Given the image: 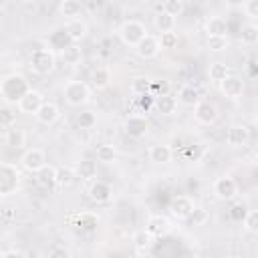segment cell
Returning <instances> with one entry per match:
<instances>
[{"instance_id": "obj_1", "label": "cell", "mask_w": 258, "mask_h": 258, "mask_svg": "<svg viewBox=\"0 0 258 258\" xmlns=\"http://www.w3.org/2000/svg\"><path fill=\"white\" fill-rule=\"evenodd\" d=\"M30 89L28 81L18 75V73H12V75H6L2 81H0V97L6 101V103H18L20 97Z\"/></svg>"}, {"instance_id": "obj_2", "label": "cell", "mask_w": 258, "mask_h": 258, "mask_svg": "<svg viewBox=\"0 0 258 258\" xmlns=\"http://www.w3.org/2000/svg\"><path fill=\"white\" fill-rule=\"evenodd\" d=\"M62 95L71 107H81L91 101V89L85 81H67L62 87Z\"/></svg>"}, {"instance_id": "obj_3", "label": "cell", "mask_w": 258, "mask_h": 258, "mask_svg": "<svg viewBox=\"0 0 258 258\" xmlns=\"http://www.w3.org/2000/svg\"><path fill=\"white\" fill-rule=\"evenodd\" d=\"M28 67L36 75H48L56 67V56H54V52L50 48H34L30 52Z\"/></svg>"}, {"instance_id": "obj_4", "label": "cell", "mask_w": 258, "mask_h": 258, "mask_svg": "<svg viewBox=\"0 0 258 258\" xmlns=\"http://www.w3.org/2000/svg\"><path fill=\"white\" fill-rule=\"evenodd\" d=\"M147 34V28L143 22L139 20H125L121 26H119V38L125 46H135L143 36Z\"/></svg>"}, {"instance_id": "obj_5", "label": "cell", "mask_w": 258, "mask_h": 258, "mask_svg": "<svg viewBox=\"0 0 258 258\" xmlns=\"http://www.w3.org/2000/svg\"><path fill=\"white\" fill-rule=\"evenodd\" d=\"M20 183V171L12 163H0V196H10Z\"/></svg>"}, {"instance_id": "obj_6", "label": "cell", "mask_w": 258, "mask_h": 258, "mask_svg": "<svg viewBox=\"0 0 258 258\" xmlns=\"http://www.w3.org/2000/svg\"><path fill=\"white\" fill-rule=\"evenodd\" d=\"M214 196L218 200H224V202H230L238 196V181L232 177V175H220L214 179Z\"/></svg>"}, {"instance_id": "obj_7", "label": "cell", "mask_w": 258, "mask_h": 258, "mask_svg": "<svg viewBox=\"0 0 258 258\" xmlns=\"http://www.w3.org/2000/svg\"><path fill=\"white\" fill-rule=\"evenodd\" d=\"M194 117H196V121L202 123V125H214V123L218 121L220 113H218L216 103H212V101H202V99H200V101L194 105Z\"/></svg>"}, {"instance_id": "obj_8", "label": "cell", "mask_w": 258, "mask_h": 258, "mask_svg": "<svg viewBox=\"0 0 258 258\" xmlns=\"http://www.w3.org/2000/svg\"><path fill=\"white\" fill-rule=\"evenodd\" d=\"M123 129H125V133H127L129 137L139 139V137L147 135V131H149V121H147V117L141 115V113H131V115L125 119Z\"/></svg>"}, {"instance_id": "obj_9", "label": "cell", "mask_w": 258, "mask_h": 258, "mask_svg": "<svg viewBox=\"0 0 258 258\" xmlns=\"http://www.w3.org/2000/svg\"><path fill=\"white\" fill-rule=\"evenodd\" d=\"M44 163H46V155H44V151H42L40 147H30V149H26V151L22 153V157H20V165H22L28 173H36Z\"/></svg>"}, {"instance_id": "obj_10", "label": "cell", "mask_w": 258, "mask_h": 258, "mask_svg": "<svg viewBox=\"0 0 258 258\" xmlns=\"http://www.w3.org/2000/svg\"><path fill=\"white\" fill-rule=\"evenodd\" d=\"M135 52H137V56L139 58H155L157 54H159V50H161V46H159V40H157V36H153V34H145L135 46Z\"/></svg>"}, {"instance_id": "obj_11", "label": "cell", "mask_w": 258, "mask_h": 258, "mask_svg": "<svg viewBox=\"0 0 258 258\" xmlns=\"http://www.w3.org/2000/svg\"><path fill=\"white\" fill-rule=\"evenodd\" d=\"M42 101H44V97H42L40 91L28 89V91L20 97V101H18V111L24 113V115H34L36 109L42 105Z\"/></svg>"}, {"instance_id": "obj_12", "label": "cell", "mask_w": 258, "mask_h": 258, "mask_svg": "<svg viewBox=\"0 0 258 258\" xmlns=\"http://www.w3.org/2000/svg\"><path fill=\"white\" fill-rule=\"evenodd\" d=\"M58 117H60V109L54 101H42V105L34 113V119L40 125H54L58 121Z\"/></svg>"}, {"instance_id": "obj_13", "label": "cell", "mask_w": 258, "mask_h": 258, "mask_svg": "<svg viewBox=\"0 0 258 258\" xmlns=\"http://www.w3.org/2000/svg\"><path fill=\"white\" fill-rule=\"evenodd\" d=\"M196 210V204L189 196H177L171 200L169 204V212L177 218V220H187L191 216V212Z\"/></svg>"}, {"instance_id": "obj_14", "label": "cell", "mask_w": 258, "mask_h": 258, "mask_svg": "<svg viewBox=\"0 0 258 258\" xmlns=\"http://www.w3.org/2000/svg\"><path fill=\"white\" fill-rule=\"evenodd\" d=\"M218 85H220L222 95L228 97V99H240L242 93H244V81H242V77H238V75H228V77H226L222 83H218Z\"/></svg>"}, {"instance_id": "obj_15", "label": "cell", "mask_w": 258, "mask_h": 258, "mask_svg": "<svg viewBox=\"0 0 258 258\" xmlns=\"http://www.w3.org/2000/svg\"><path fill=\"white\" fill-rule=\"evenodd\" d=\"M248 141H250V131L242 123L232 125L228 129V133H226V143L230 147H244V145H248Z\"/></svg>"}, {"instance_id": "obj_16", "label": "cell", "mask_w": 258, "mask_h": 258, "mask_svg": "<svg viewBox=\"0 0 258 258\" xmlns=\"http://www.w3.org/2000/svg\"><path fill=\"white\" fill-rule=\"evenodd\" d=\"M64 32L69 34V38L73 40V42H77V40H83L85 36H87V32H89V24H87V20L85 18H71V20H67L64 22Z\"/></svg>"}, {"instance_id": "obj_17", "label": "cell", "mask_w": 258, "mask_h": 258, "mask_svg": "<svg viewBox=\"0 0 258 258\" xmlns=\"http://www.w3.org/2000/svg\"><path fill=\"white\" fill-rule=\"evenodd\" d=\"M145 230H147L153 238H163V236L171 230V224H169V220H167L165 216H161V214H153V216H149Z\"/></svg>"}, {"instance_id": "obj_18", "label": "cell", "mask_w": 258, "mask_h": 258, "mask_svg": "<svg viewBox=\"0 0 258 258\" xmlns=\"http://www.w3.org/2000/svg\"><path fill=\"white\" fill-rule=\"evenodd\" d=\"M111 196H113V187H111L107 181L97 179V181H93V183L89 185V198H91L95 204H105V202L111 200Z\"/></svg>"}, {"instance_id": "obj_19", "label": "cell", "mask_w": 258, "mask_h": 258, "mask_svg": "<svg viewBox=\"0 0 258 258\" xmlns=\"http://www.w3.org/2000/svg\"><path fill=\"white\" fill-rule=\"evenodd\" d=\"M171 155H173V151H171V147L165 145V143H157V145H151V147L147 149V157H149V161L159 163V165L169 163V161H171Z\"/></svg>"}, {"instance_id": "obj_20", "label": "cell", "mask_w": 258, "mask_h": 258, "mask_svg": "<svg viewBox=\"0 0 258 258\" xmlns=\"http://www.w3.org/2000/svg\"><path fill=\"white\" fill-rule=\"evenodd\" d=\"M153 107L157 109L159 115H173L177 111V99L171 97L169 93L153 97Z\"/></svg>"}, {"instance_id": "obj_21", "label": "cell", "mask_w": 258, "mask_h": 258, "mask_svg": "<svg viewBox=\"0 0 258 258\" xmlns=\"http://www.w3.org/2000/svg\"><path fill=\"white\" fill-rule=\"evenodd\" d=\"M208 36H228V20L224 16H210L206 20Z\"/></svg>"}, {"instance_id": "obj_22", "label": "cell", "mask_w": 258, "mask_h": 258, "mask_svg": "<svg viewBox=\"0 0 258 258\" xmlns=\"http://www.w3.org/2000/svg\"><path fill=\"white\" fill-rule=\"evenodd\" d=\"M177 105H183V107H194L198 101H200V91L191 85H183L179 91H177Z\"/></svg>"}, {"instance_id": "obj_23", "label": "cell", "mask_w": 258, "mask_h": 258, "mask_svg": "<svg viewBox=\"0 0 258 258\" xmlns=\"http://www.w3.org/2000/svg\"><path fill=\"white\" fill-rule=\"evenodd\" d=\"M228 75H232V69L226 64V62H222V60H214V62H210V67H208V77H210V81L212 83H222Z\"/></svg>"}, {"instance_id": "obj_24", "label": "cell", "mask_w": 258, "mask_h": 258, "mask_svg": "<svg viewBox=\"0 0 258 258\" xmlns=\"http://www.w3.org/2000/svg\"><path fill=\"white\" fill-rule=\"evenodd\" d=\"M54 179H56L58 187H71L75 183V179H77V171L71 165H58L56 173H54Z\"/></svg>"}, {"instance_id": "obj_25", "label": "cell", "mask_w": 258, "mask_h": 258, "mask_svg": "<svg viewBox=\"0 0 258 258\" xmlns=\"http://www.w3.org/2000/svg\"><path fill=\"white\" fill-rule=\"evenodd\" d=\"M131 242H133V246L137 248L139 254H145V252H149V248L153 246V236H151L147 230H137V232H133Z\"/></svg>"}, {"instance_id": "obj_26", "label": "cell", "mask_w": 258, "mask_h": 258, "mask_svg": "<svg viewBox=\"0 0 258 258\" xmlns=\"http://www.w3.org/2000/svg\"><path fill=\"white\" fill-rule=\"evenodd\" d=\"M54 173H56V167L50 165V163H44V165L36 171V181H38L42 187H54V185H56Z\"/></svg>"}, {"instance_id": "obj_27", "label": "cell", "mask_w": 258, "mask_h": 258, "mask_svg": "<svg viewBox=\"0 0 258 258\" xmlns=\"http://www.w3.org/2000/svg\"><path fill=\"white\" fill-rule=\"evenodd\" d=\"M153 26L157 32H169L175 30V16L167 14V12H157L153 16Z\"/></svg>"}, {"instance_id": "obj_28", "label": "cell", "mask_w": 258, "mask_h": 258, "mask_svg": "<svg viewBox=\"0 0 258 258\" xmlns=\"http://www.w3.org/2000/svg\"><path fill=\"white\" fill-rule=\"evenodd\" d=\"M6 145L8 147H14V149H22L26 145V133L18 127H8L6 131Z\"/></svg>"}, {"instance_id": "obj_29", "label": "cell", "mask_w": 258, "mask_h": 258, "mask_svg": "<svg viewBox=\"0 0 258 258\" xmlns=\"http://www.w3.org/2000/svg\"><path fill=\"white\" fill-rule=\"evenodd\" d=\"M75 171H77V177H83V179H93V177L97 175V161H93V159L85 157V159H81V161L77 163Z\"/></svg>"}, {"instance_id": "obj_30", "label": "cell", "mask_w": 258, "mask_h": 258, "mask_svg": "<svg viewBox=\"0 0 258 258\" xmlns=\"http://www.w3.org/2000/svg\"><path fill=\"white\" fill-rule=\"evenodd\" d=\"M58 10H60V14H62L67 20L79 18V16H81V2H79V0H62L60 6H58Z\"/></svg>"}, {"instance_id": "obj_31", "label": "cell", "mask_w": 258, "mask_h": 258, "mask_svg": "<svg viewBox=\"0 0 258 258\" xmlns=\"http://www.w3.org/2000/svg\"><path fill=\"white\" fill-rule=\"evenodd\" d=\"M240 40L248 46H254L258 42V26L254 22H248L246 26H242V34H240Z\"/></svg>"}, {"instance_id": "obj_32", "label": "cell", "mask_w": 258, "mask_h": 258, "mask_svg": "<svg viewBox=\"0 0 258 258\" xmlns=\"http://www.w3.org/2000/svg\"><path fill=\"white\" fill-rule=\"evenodd\" d=\"M91 81H93V87H95V89H105V87L109 85V81H111V71H109L107 67H99V69L93 73Z\"/></svg>"}, {"instance_id": "obj_33", "label": "cell", "mask_w": 258, "mask_h": 258, "mask_svg": "<svg viewBox=\"0 0 258 258\" xmlns=\"http://www.w3.org/2000/svg\"><path fill=\"white\" fill-rule=\"evenodd\" d=\"M149 87H151V81L147 77H133L131 83H129V91L133 95H137V97L149 93Z\"/></svg>"}, {"instance_id": "obj_34", "label": "cell", "mask_w": 258, "mask_h": 258, "mask_svg": "<svg viewBox=\"0 0 258 258\" xmlns=\"http://www.w3.org/2000/svg\"><path fill=\"white\" fill-rule=\"evenodd\" d=\"M115 157H117V151H115L113 145L103 143V145L97 147V161H101V163H113Z\"/></svg>"}, {"instance_id": "obj_35", "label": "cell", "mask_w": 258, "mask_h": 258, "mask_svg": "<svg viewBox=\"0 0 258 258\" xmlns=\"http://www.w3.org/2000/svg\"><path fill=\"white\" fill-rule=\"evenodd\" d=\"M228 36H208L206 40V46L210 52H224L228 48Z\"/></svg>"}, {"instance_id": "obj_36", "label": "cell", "mask_w": 258, "mask_h": 258, "mask_svg": "<svg viewBox=\"0 0 258 258\" xmlns=\"http://www.w3.org/2000/svg\"><path fill=\"white\" fill-rule=\"evenodd\" d=\"M77 123L81 129H93L97 125V115L95 111H83L77 115Z\"/></svg>"}, {"instance_id": "obj_37", "label": "cell", "mask_w": 258, "mask_h": 258, "mask_svg": "<svg viewBox=\"0 0 258 258\" xmlns=\"http://www.w3.org/2000/svg\"><path fill=\"white\" fill-rule=\"evenodd\" d=\"M14 121H16V113H14L8 105H2V107H0V129L12 127Z\"/></svg>"}, {"instance_id": "obj_38", "label": "cell", "mask_w": 258, "mask_h": 258, "mask_svg": "<svg viewBox=\"0 0 258 258\" xmlns=\"http://www.w3.org/2000/svg\"><path fill=\"white\" fill-rule=\"evenodd\" d=\"M242 224H244L246 232L256 234L258 232V212L256 210H248L246 216H244V220H242Z\"/></svg>"}, {"instance_id": "obj_39", "label": "cell", "mask_w": 258, "mask_h": 258, "mask_svg": "<svg viewBox=\"0 0 258 258\" xmlns=\"http://www.w3.org/2000/svg\"><path fill=\"white\" fill-rule=\"evenodd\" d=\"M246 212H248V208H246L244 202H234V204L230 206V210H228L230 220H234V222H242L244 216H246Z\"/></svg>"}, {"instance_id": "obj_40", "label": "cell", "mask_w": 258, "mask_h": 258, "mask_svg": "<svg viewBox=\"0 0 258 258\" xmlns=\"http://www.w3.org/2000/svg\"><path fill=\"white\" fill-rule=\"evenodd\" d=\"M157 40H159V46H161V48H175V46H177V34H175L173 30H169V32H159Z\"/></svg>"}, {"instance_id": "obj_41", "label": "cell", "mask_w": 258, "mask_h": 258, "mask_svg": "<svg viewBox=\"0 0 258 258\" xmlns=\"http://www.w3.org/2000/svg\"><path fill=\"white\" fill-rule=\"evenodd\" d=\"M163 12L171 16H179L183 12V0H163Z\"/></svg>"}, {"instance_id": "obj_42", "label": "cell", "mask_w": 258, "mask_h": 258, "mask_svg": "<svg viewBox=\"0 0 258 258\" xmlns=\"http://www.w3.org/2000/svg\"><path fill=\"white\" fill-rule=\"evenodd\" d=\"M79 228L81 230H87V232H91V230H95L97 228V216H93V214H83L81 218H79Z\"/></svg>"}, {"instance_id": "obj_43", "label": "cell", "mask_w": 258, "mask_h": 258, "mask_svg": "<svg viewBox=\"0 0 258 258\" xmlns=\"http://www.w3.org/2000/svg\"><path fill=\"white\" fill-rule=\"evenodd\" d=\"M149 93L153 95V97H157V95H165V93H169V81H165V79H161V81H151V87H149Z\"/></svg>"}, {"instance_id": "obj_44", "label": "cell", "mask_w": 258, "mask_h": 258, "mask_svg": "<svg viewBox=\"0 0 258 258\" xmlns=\"http://www.w3.org/2000/svg\"><path fill=\"white\" fill-rule=\"evenodd\" d=\"M242 8H244L246 16H248V18H250L252 22H254V20L258 18V0H246Z\"/></svg>"}, {"instance_id": "obj_45", "label": "cell", "mask_w": 258, "mask_h": 258, "mask_svg": "<svg viewBox=\"0 0 258 258\" xmlns=\"http://www.w3.org/2000/svg\"><path fill=\"white\" fill-rule=\"evenodd\" d=\"M48 256H50V258H69V256H71V250L64 248V246H52V248L48 250Z\"/></svg>"}, {"instance_id": "obj_46", "label": "cell", "mask_w": 258, "mask_h": 258, "mask_svg": "<svg viewBox=\"0 0 258 258\" xmlns=\"http://www.w3.org/2000/svg\"><path fill=\"white\" fill-rule=\"evenodd\" d=\"M206 218H208V214H206V210H202V208H196L194 212H191V216L187 218V220H191L196 226H200V224H204L206 222Z\"/></svg>"}, {"instance_id": "obj_47", "label": "cell", "mask_w": 258, "mask_h": 258, "mask_svg": "<svg viewBox=\"0 0 258 258\" xmlns=\"http://www.w3.org/2000/svg\"><path fill=\"white\" fill-rule=\"evenodd\" d=\"M10 256H26V252H22V250H18V248L4 250V258H10Z\"/></svg>"}, {"instance_id": "obj_48", "label": "cell", "mask_w": 258, "mask_h": 258, "mask_svg": "<svg viewBox=\"0 0 258 258\" xmlns=\"http://www.w3.org/2000/svg\"><path fill=\"white\" fill-rule=\"evenodd\" d=\"M244 2H246V0H224V4H226L228 8H242Z\"/></svg>"}, {"instance_id": "obj_49", "label": "cell", "mask_w": 258, "mask_h": 258, "mask_svg": "<svg viewBox=\"0 0 258 258\" xmlns=\"http://www.w3.org/2000/svg\"><path fill=\"white\" fill-rule=\"evenodd\" d=\"M248 73H250V77H254V60L248 62Z\"/></svg>"}, {"instance_id": "obj_50", "label": "cell", "mask_w": 258, "mask_h": 258, "mask_svg": "<svg viewBox=\"0 0 258 258\" xmlns=\"http://www.w3.org/2000/svg\"><path fill=\"white\" fill-rule=\"evenodd\" d=\"M0 258H4V250L2 248H0Z\"/></svg>"}]
</instances>
